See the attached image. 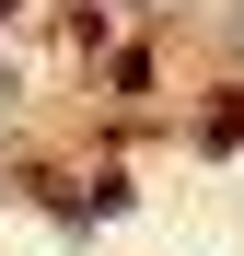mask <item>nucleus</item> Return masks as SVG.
Returning <instances> with one entry per match:
<instances>
[{
    "label": "nucleus",
    "instance_id": "obj_1",
    "mask_svg": "<svg viewBox=\"0 0 244 256\" xmlns=\"http://www.w3.org/2000/svg\"><path fill=\"white\" fill-rule=\"evenodd\" d=\"M0 12H12V0H0Z\"/></svg>",
    "mask_w": 244,
    "mask_h": 256
}]
</instances>
